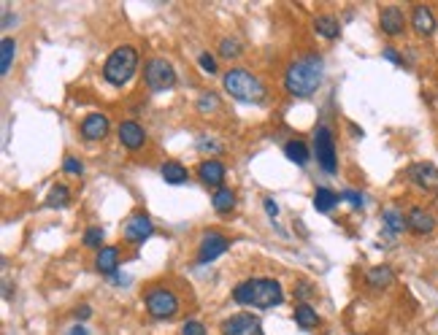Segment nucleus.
<instances>
[{
    "instance_id": "58836bf2",
    "label": "nucleus",
    "mask_w": 438,
    "mask_h": 335,
    "mask_svg": "<svg viewBox=\"0 0 438 335\" xmlns=\"http://www.w3.org/2000/svg\"><path fill=\"white\" fill-rule=\"evenodd\" d=\"M68 335H89V333H87V327H84L82 322H76V324H73V327L68 330Z\"/></svg>"
},
{
    "instance_id": "b1692460",
    "label": "nucleus",
    "mask_w": 438,
    "mask_h": 335,
    "mask_svg": "<svg viewBox=\"0 0 438 335\" xmlns=\"http://www.w3.org/2000/svg\"><path fill=\"white\" fill-rule=\"evenodd\" d=\"M314 30L319 33L322 38H328V41H333V38L341 36V22L338 17H330V14H322V17L314 19Z\"/></svg>"
},
{
    "instance_id": "ea45409f",
    "label": "nucleus",
    "mask_w": 438,
    "mask_h": 335,
    "mask_svg": "<svg viewBox=\"0 0 438 335\" xmlns=\"http://www.w3.org/2000/svg\"><path fill=\"white\" fill-rule=\"evenodd\" d=\"M89 314H92V308H89V306H82V308L76 311V317H79V322H84V319H89Z\"/></svg>"
},
{
    "instance_id": "2f4dec72",
    "label": "nucleus",
    "mask_w": 438,
    "mask_h": 335,
    "mask_svg": "<svg viewBox=\"0 0 438 335\" xmlns=\"http://www.w3.org/2000/svg\"><path fill=\"white\" fill-rule=\"evenodd\" d=\"M181 335H209V333H206V324H203V322L187 319V322L181 324Z\"/></svg>"
},
{
    "instance_id": "0eeeda50",
    "label": "nucleus",
    "mask_w": 438,
    "mask_h": 335,
    "mask_svg": "<svg viewBox=\"0 0 438 335\" xmlns=\"http://www.w3.org/2000/svg\"><path fill=\"white\" fill-rule=\"evenodd\" d=\"M314 155H316L319 168H322L325 173H335V168H338L335 141H333V133H330L325 124H319V127H316V133H314Z\"/></svg>"
},
{
    "instance_id": "bb28decb",
    "label": "nucleus",
    "mask_w": 438,
    "mask_h": 335,
    "mask_svg": "<svg viewBox=\"0 0 438 335\" xmlns=\"http://www.w3.org/2000/svg\"><path fill=\"white\" fill-rule=\"evenodd\" d=\"M14 52H17V44H14V38L3 36V41H0V73H3V76L11 71Z\"/></svg>"
},
{
    "instance_id": "a19ab883",
    "label": "nucleus",
    "mask_w": 438,
    "mask_h": 335,
    "mask_svg": "<svg viewBox=\"0 0 438 335\" xmlns=\"http://www.w3.org/2000/svg\"><path fill=\"white\" fill-rule=\"evenodd\" d=\"M11 22H17V17H11V11H3V22H0V25H3V30H6V27H11Z\"/></svg>"
},
{
    "instance_id": "393cba45",
    "label": "nucleus",
    "mask_w": 438,
    "mask_h": 335,
    "mask_svg": "<svg viewBox=\"0 0 438 335\" xmlns=\"http://www.w3.org/2000/svg\"><path fill=\"white\" fill-rule=\"evenodd\" d=\"M284 155H287V159L290 162H295V165H306L309 162V157H311V152H309V146L303 141H287L284 143Z\"/></svg>"
},
{
    "instance_id": "1a4fd4ad",
    "label": "nucleus",
    "mask_w": 438,
    "mask_h": 335,
    "mask_svg": "<svg viewBox=\"0 0 438 335\" xmlns=\"http://www.w3.org/2000/svg\"><path fill=\"white\" fill-rule=\"evenodd\" d=\"M122 235H124V241H127V244L141 247V244H146V241L155 235V222H152L146 214H133V216L124 222Z\"/></svg>"
},
{
    "instance_id": "cd10ccee",
    "label": "nucleus",
    "mask_w": 438,
    "mask_h": 335,
    "mask_svg": "<svg viewBox=\"0 0 438 335\" xmlns=\"http://www.w3.org/2000/svg\"><path fill=\"white\" fill-rule=\"evenodd\" d=\"M68 203H70V190L65 184H54L52 190H49V195H46V206L49 209H65Z\"/></svg>"
},
{
    "instance_id": "7ed1b4c3",
    "label": "nucleus",
    "mask_w": 438,
    "mask_h": 335,
    "mask_svg": "<svg viewBox=\"0 0 438 335\" xmlns=\"http://www.w3.org/2000/svg\"><path fill=\"white\" fill-rule=\"evenodd\" d=\"M222 84H225V92L230 98H236L241 103H263L265 100V84L249 71L233 68L222 76Z\"/></svg>"
},
{
    "instance_id": "a878e982",
    "label": "nucleus",
    "mask_w": 438,
    "mask_h": 335,
    "mask_svg": "<svg viewBox=\"0 0 438 335\" xmlns=\"http://www.w3.org/2000/svg\"><path fill=\"white\" fill-rule=\"evenodd\" d=\"M295 322H298L300 330H314L319 324V317H316V311L309 303H298L295 306Z\"/></svg>"
},
{
    "instance_id": "412c9836",
    "label": "nucleus",
    "mask_w": 438,
    "mask_h": 335,
    "mask_svg": "<svg viewBox=\"0 0 438 335\" xmlns=\"http://www.w3.org/2000/svg\"><path fill=\"white\" fill-rule=\"evenodd\" d=\"M366 282L373 289H385V287H389V284L395 282V270L389 265H376V268H371L368 273H366Z\"/></svg>"
},
{
    "instance_id": "f3484780",
    "label": "nucleus",
    "mask_w": 438,
    "mask_h": 335,
    "mask_svg": "<svg viewBox=\"0 0 438 335\" xmlns=\"http://www.w3.org/2000/svg\"><path fill=\"white\" fill-rule=\"evenodd\" d=\"M411 25L417 30V36H433L436 33V14L427 6H414L411 11Z\"/></svg>"
},
{
    "instance_id": "473e14b6",
    "label": "nucleus",
    "mask_w": 438,
    "mask_h": 335,
    "mask_svg": "<svg viewBox=\"0 0 438 335\" xmlns=\"http://www.w3.org/2000/svg\"><path fill=\"white\" fill-rule=\"evenodd\" d=\"M341 200L352 203L354 209H363V206H366V197H363L360 190H344V192H341Z\"/></svg>"
},
{
    "instance_id": "6ab92c4d",
    "label": "nucleus",
    "mask_w": 438,
    "mask_h": 335,
    "mask_svg": "<svg viewBox=\"0 0 438 335\" xmlns=\"http://www.w3.org/2000/svg\"><path fill=\"white\" fill-rule=\"evenodd\" d=\"M117 265H120V249L117 247H103L95 257V268L98 273L103 276H114L117 273Z\"/></svg>"
},
{
    "instance_id": "6e6552de",
    "label": "nucleus",
    "mask_w": 438,
    "mask_h": 335,
    "mask_svg": "<svg viewBox=\"0 0 438 335\" xmlns=\"http://www.w3.org/2000/svg\"><path fill=\"white\" fill-rule=\"evenodd\" d=\"M228 249H230L228 235H222V232H217V230L203 232V241H200V247H198V265H209V263H214V260H219Z\"/></svg>"
},
{
    "instance_id": "5701e85b",
    "label": "nucleus",
    "mask_w": 438,
    "mask_h": 335,
    "mask_svg": "<svg viewBox=\"0 0 438 335\" xmlns=\"http://www.w3.org/2000/svg\"><path fill=\"white\" fill-rule=\"evenodd\" d=\"M211 206H214V211L225 216V214H230L236 209V192L228 190V187H219L217 192L211 195Z\"/></svg>"
},
{
    "instance_id": "c756f323",
    "label": "nucleus",
    "mask_w": 438,
    "mask_h": 335,
    "mask_svg": "<svg viewBox=\"0 0 438 335\" xmlns=\"http://www.w3.org/2000/svg\"><path fill=\"white\" fill-rule=\"evenodd\" d=\"M103 228H89L87 232H84V238H82V241H84V247L87 249H98V251H101V244H103Z\"/></svg>"
},
{
    "instance_id": "20e7f679",
    "label": "nucleus",
    "mask_w": 438,
    "mask_h": 335,
    "mask_svg": "<svg viewBox=\"0 0 438 335\" xmlns=\"http://www.w3.org/2000/svg\"><path fill=\"white\" fill-rule=\"evenodd\" d=\"M139 68V52L133 46H117L114 52L105 57L103 63V79L111 87H122L133 79Z\"/></svg>"
},
{
    "instance_id": "7c9ffc66",
    "label": "nucleus",
    "mask_w": 438,
    "mask_h": 335,
    "mask_svg": "<svg viewBox=\"0 0 438 335\" xmlns=\"http://www.w3.org/2000/svg\"><path fill=\"white\" fill-rule=\"evenodd\" d=\"M219 108V98L214 95V92H203L200 98H198V111L200 114H209V111H217Z\"/></svg>"
},
{
    "instance_id": "4c0bfd02",
    "label": "nucleus",
    "mask_w": 438,
    "mask_h": 335,
    "mask_svg": "<svg viewBox=\"0 0 438 335\" xmlns=\"http://www.w3.org/2000/svg\"><path fill=\"white\" fill-rule=\"evenodd\" d=\"M263 203H265V211H268V216H271V219H276V214H279V206H276V203H273L271 197H265Z\"/></svg>"
},
{
    "instance_id": "e433bc0d",
    "label": "nucleus",
    "mask_w": 438,
    "mask_h": 335,
    "mask_svg": "<svg viewBox=\"0 0 438 335\" xmlns=\"http://www.w3.org/2000/svg\"><path fill=\"white\" fill-rule=\"evenodd\" d=\"M385 60H389V63H392V65H398V68H401V65H404V57H401V54L395 52V49H392V46H387L385 52Z\"/></svg>"
},
{
    "instance_id": "f8f14e48",
    "label": "nucleus",
    "mask_w": 438,
    "mask_h": 335,
    "mask_svg": "<svg viewBox=\"0 0 438 335\" xmlns=\"http://www.w3.org/2000/svg\"><path fill=\"white\" fill-rule=\"evenodd\" d=\"M108 130H111V122H108L105 114H87L82 119V124H79V133L87 141H103L105 136H108Z\"/></svg>"
},
{
    "instance_id": "9b49d317",
    "label": "nucleus",
    "mask_w": 438,
    "mask_h": 335,
    "mask_svg": "<svg viewBox=\"0 0 438 335\" xmlns=\"http://www.w3.org/2000/svg\"><path fill=\"white\" fill-rule=\"evenodd\" d=\"M408 178L425 192H438V168L433 162H414L408 168Z\"/></svg>"
},
{
    "instance_id": "4468645a",
    "label": "nucleus",
    "mask_w": 438,
    "mask_h": 335,
    "mask_svg": "<svg viewBox=\"0 0 438 335\" xmlns=\"http://www.w3.org/2000/svg\"><path fill=\"white\" fill-rule=\"evenodd\" d=\"M225 165L219 162V159H203L200 165H198V178L206 184V187H222V181H225Z\"/></svg>"
},
{
    "instance_id": "4be33fe9",
    "label": "nucleus",
    "mask_w": 438,
    "mask_h": 335,
    "mask_svg": "<svg viewBox=\"0 0 438 335\" xmlns=\"http://www.w3.org/2000/svg\"><path fill=\"white\" fill-rule=\"evenodd\" d=\"M338 200H341V195L328 190V187H316L314 190V209L319 214H330L338 206Z\"/></svg>"
},
{
    "instance_id": "dca6fc26",
    "label": "nucleus",
    "mask_w": 438,
    "mask_h": 335,
    "mask_svg": "<svg viewBox=\"0 0 438 335\" xmlns=\"http://www.w3.org/2000/svg\"><path fill=\"white\" fill-rule=\"evenodd\" d=\"M406 225L411 232H417V235H427V232H433L436 230V219H433V214L420 209V206H414L411 211L406 214Z\"/></svg>"
},
{
    "instance_id": "39448f33",
    "label": "nucleus",
    "mask_w": 438,
    "mask_h": 335,
    "mask_svg": "<svg viewBox=\"0 0 438 335\" xmlns=\"http://www.w3.org/2000/svg\"><path fill=\"white\" fill-rule=\"evenodd\" d=\"M143 306L149 311V317L155 319H171L179 311V298L176 292L165 289V287H152L146 295H143Z\"/></svg>"
},
{
    "instance_id": "aec40b11",
    "label": "nucleus",
    "mask_w": 438,
    "mask_h": 335,
    "mask_svg": "<svg viewBox=\"0 0 438 335\" xmlns=\"http://www.w3.org/2000/svg\"><path fill=\"white\" fill-rule=\"evenodd\" d=\"M404 230H408L406 225V216L398 209H387L382 214V232H385L387 238H395V235H401Z\"/></svg>"
},
{
    "instance_id": "423d86ee",
    "label": "nucleus",
    "mask_w": 438,
    "mask_h": 335,
    "mask_svg": "<svg viewBox=\"0 0 438 335\" xmlns=\"http://www.w3.org/2000/svg\"><path fill=\"white\" fill-rule=\"evenodd\" d=\"M143 81H146V87L152 89V92H165V89H174L176 87L174 65H171L168 60H162V57L149 60V63H146V68H143Z\"/></svg>"
},
{
    "instance_id": "c9c22d12",
    "label": "nucleus",
    "mask_w": 438,
    "mask_h": 335,
    "mask_svg": "<svg viewBox=\"0 0 438 335\" xmlns=\"http://www.w3.org/2000/svg\"><path fill=\"white\" fill-rule=\"evenodd\" d=\"M198 63H200V68H203L206 73H217V71H219V65H217L214 54H209V52L200 54V57H198Z\"/></svg>"
},
{
    "instance_id": "f257e3e1",
    "label": "nucleus",
    "mask_w": 438,
    "mask_h": 335,
    "mask_svg": "<svg viewBox=\"0 0 438 335\" xmlns=\"http://www.w3.org/2000/svg\"><path fill=\"white\" fill-rule=\"evenodd\" d=\"M325 79V63L319 54H303L292 60L284 73V89L295 98H309L314 95Z\"/></svg>"
},
{
    "instance_id": "9d476101",
    "label": "nucleus",
    "mask_w": 438,
    "mask_h": 335,
    "mask_svg": "<svg viewBox=\"0 0 438 335\" xmlns=\"http://www.w3.org/2000/svg\"><path fill=\"white\" fill-rule=\"evenodd\" d=\"M222 335H263V322L255 314H236L222 322Z\"/></svg>"
},
{
    "instance_id": "a211bd4d",
    "label": "nucleus",
    "mask_w": 438,
    "mask_h": 335,
    "mask_svg": "<svg viewBox=\"0 0 438 335\" xmlns=\"http://www.w3.org/2000/svg\"><path fill=\"white\" fill-rule=\"evenodd\" d=\"M160 176H162V181H165V184H174V187H179V184H187V181H190V171H187L181 162L168 159V162H162V168H160Z\"/></svg>"
},
{
    "instance_id": "f704fd0d",
    "label": "nucleus",
    "mask_w": 438,
    "mask_h": 335,
    "mask_svg": "<svg viewBox=\"0 0 438 335\" xmlns=\"http://www.w3.org/2000/svg\"><path fill=\"white\" fill-rule=\"evenodd\" d=\"M195 146H198L200 152H211V155H214V152H222V143L214 141V138H209V136H200Z\"/></svg>"
},
{
    "instance_id": "72a5a7b5",
    "label": "nucleus",
    "mask_w": 438,
    "mask_h": 335,
    "mask_svg": "<svg viewBox=\"0 0 438 335\" xmlns=\"http://www.w3.org/2000/svg\"><path fill=\"white\" fill-rule=\"evenodd\" d=\"M63 171H65V173H70V176H82V173H84V165H82V159L65 157V159H63Z\"/></svg>"
},
{
    "instance_id": "ddd939ff",
    "label": "nucleus",
    "mask_w": 438,
    "mask_h": 335,
    "mask_svg": "<svg viewBox=\"0 0 438 335\" xmlns=\"http://www.w3.org/2000/svg\"><path fill=\"white\" fill-rule=\"evenodd\" d=\"M117 133H120V141H122V146L127 152H139V149H143V143H146V130L139 122H133V119L120 124Z\"/></svg>"
},
{
    "instance_id": "c85d7f7f",
    "label": "nucleus",
    "mask_w": 438,
    "mask_h": 335,
    "mask_svg": "<svg viewBox=\"0 0 438 335\" xmlns=\"http://www.w3.org/2000/svg\"><path fill=\"white\" fill-rule=\"evenodd\" d=\"M219 54L225 60H236V57H241V44L236 38H222L219 41Z\"/></svg>"
},
{
    "instance_id": "f03ea898",
    "label": "nucleus",
    "mask_w": 438,
    "mask_h": 335,
    "mask_svg": "<svg viewBox=\"0 0 438 335\" xmlns=\"http://www.w3.org/2000/svg\"><path fill=\"white\" fill-rule=\"evenodd\" d=\"M233 300L252 308H276L284 303V289L276 279H249L233 289Z\"/></svg>"
},
{
    "instance_id": "2eb2a0df",
    "label": "nucleus",
    "mask_w": 438,
    "mask_h": 335,
    "mask_svg": "<svg viewBox=\"0 0 438 335\" xmlns=\"http://www.w3.org/2000/svg\"><path fill=\"white\" fill-rule=\"evenodd\" d=\"M379 25H382V30H385L387 36H401L406 30L404 11L398 6H387V8H382V14H379Z\"/></svg>"
}]
</instances>
